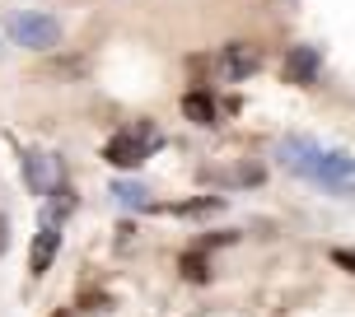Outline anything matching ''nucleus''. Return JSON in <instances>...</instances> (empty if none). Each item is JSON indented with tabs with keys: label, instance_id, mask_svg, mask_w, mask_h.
<instances>
[{
	"label": "nucleus",
	"instance_id": "7ed1b4c3",
	"mask_svg": "<svg viewBox=\"0 0 355 317\" xmlns=\"http://www.w3.org/2000/svg\"><path fill=\"white\" fill-rule=\"evenodd\" d=\"M10 37H15L19 47L47 52V47H56V37H61V24L52 15H15L10 19Z\"/></svg>",
	"mask_w": 355,
	"mask_h": 317
},
{
	"label": "nucleus",
	"instance_id": "39448f33",
	"mask_svg": "<svg viewBox=\"0 0 355 317\" xmlns=\"http://www.w3.org/2000/svg\"><path fill=\"white\" fill-rule=\"evenodd\" d=\"M56 252H61V233H56L52 224H42L37 238H33V252H28V271H33V275H47L52 262H56Z\"/></svg>",
	"mask_w": 355,
	"mask_h": 317
},
{
	"label": "nucleus",
	"instance_id": "f257e3e1",
	"mask_svg": "<svg viewBox=\"0 0 355 317\" xmlns=\"http://www.w3.org/2000/svg\"><path fill=\"white\" fill-rule=\"evenodd\" d=\"M281 158L295 168V173L313 177V182H322V187H346V182L355 177V158L346 154V150H327V145L304 141V136H290V141L281 145Z\"/></svg>",
	"mask_w": 355,
	"mask_h": 317
},
{
	"label": "nucleus",
	"instance_id": "20e7f679",
	"mask_svg": "<svg viewBox=\"0 0 355 317\" xmlns=\"http://www.w3.org/2000/svg\"><path fill=\"white\" fill-rule=\"evenodd\" d=\"M281 75H285V84H313L322 75V52L318 47H290Z\"/></svg>",
	"mask_w": 355,
	"mask_h": 317
},
{
	"label": "nucleus",
	"instance_id": "ddd939ff",
	"mask_svg": "<svg viewBox=\"0 0 355 317\" xmlns=\"http://www.w3.org/2000/svg\"><path fill=\"white\" fill-rule=\"evenodd\" d=\"M5 252H10V219L0 215V257H5Z\"/></svg>",
	"mask_w": 355,
	"mask_h": 317
},
{
	"label": "nucleus",
	"instance_id": "f8f14e48",
	"mask_svg": "<svg viewBox=\"0 0 355 317\" xmlns=\"http://www.w3.org/2000/svg\"><path fill=\"white\" fill-rule=\"evenodd\" d=\"M332 262H337V266H346V271L355 275V252H346V247H337V252H332Z\"/></svg>",
	"mask_w": 355,
	"mask_h": 317
},
{
	"label": "nucleus",
	"instance_id": "1a4fd4ad",
	"mask_svg": "<svg viewBox=\"0 0 355 317\" xmlns=\"http://www.w3.org/2000/svg\"><path fill=\"white\" fill-rule=\"evenodd\" d=\"M262 66V56L252 52V47H230V75L234 80H243V75H252Z\"/></svg>",
	"mask_w": 355,
	"mask_h": 317
},
{
	"label": "nucleus",
	"instance_id": "9d476101",
	"mask_svg": "<svg viewBox=\"0 0 355 317\" xmlns=\"http://www.w3.org/2000/svg\"><path fill=\"white\" fill-rule=\"evenodd\" d=\"M112 196H117V206H126V210H131V206H145V187L141 182H112Z\"/></svg>",
	"mask_w": 355,
	"mask_h": 317
},
{
	"label": "nucleus",
	"instance_id": "9b49d317",
	"mask_svg": "<svg viewBox=\"0 0 355 317\" xmlns=\"http://www.w3.org/2000/svg\"><path fill=\"white\" fill-rule=\"evenodd\" d=\"M182 271H187V280H206V275H211L206 262H201V252H187V257H182Z\"/></svg>",
	"mask_w": 355,
	"mask_h": 317
},
{
	"label": "nucleus",
	"instance_id": "6e6552de",
	"mask_svg": "<svg viewBox=\"0 0 355 317\" xmlns=\"http://www.w3.org/2000/svg\"><path fill=\"white\" fill-rule=\"evenodd\" d=\"M56 201H47V210H42V224H66V215L75 210V196H71V187H61V192H52Z\"/></svg>",
	"mask_w": 355,
	"mask_h": 317
},
{
	"label": "nucleus",
	"instance_id": "4468645a",
	"mask_svg": "<svg viewBox=\"0 0 355 317\" xmlns=\"http://www.w3.org/2000/svg\"><path fill=\"white\" fill-rule=\"evenodd\" d=\"M56 317H66V313H56Z\"/></svg>",
	"mask_w": 355,
	"mask_h": 317
},
{
	"label": "nucleus",
	"instance_id": "423d86ee",
	"mask_svg": "<svg viewBox=\"0 0 355 317\" xmlns=\"http://www.w3.org/2000/svg\"><path fill=\"white\" fill-rule=\"evenodd\" d=\"M19 168H24V182H28V192H33V196H52V177H47V154H37V150H24Z\"/></svg>",
	"mask_w": 355,
	"mask_h": 317
},
{
	"label": "nucleus",
	"instance_id": "f03ea898",
	"mask_svg": "<svg viewBox=\"0 0 355 317\" xmlns=\"http://www.w3.org/2000/svg\"><path fill=\"white\" fill-rule=\"evenodd\" d=\"M155 150H159L155 126H150V122H136V126H122V131L103 145V158L112 163V168H141Z\"/></svg>",
	"mask_w": 355,
	"mask_h": 317
},
{
	"label": "nucleus",
	"instance_id": "0eeeda50",
	"mask_svg": "<svg viewBox=\"0 0 355 317\" xmlns=\"http://www.w3.org/2000/svg\"><path fill=\"white\" fill-rule=\"evenodd\" d=\"M182 112H187V122H196V126H211L220 107H215V98H211V93H201V89H196V93H187V98H182Z\"/></svg>",
	"mask_w": 355,
	"mask_h": 317
}]
</instances>
